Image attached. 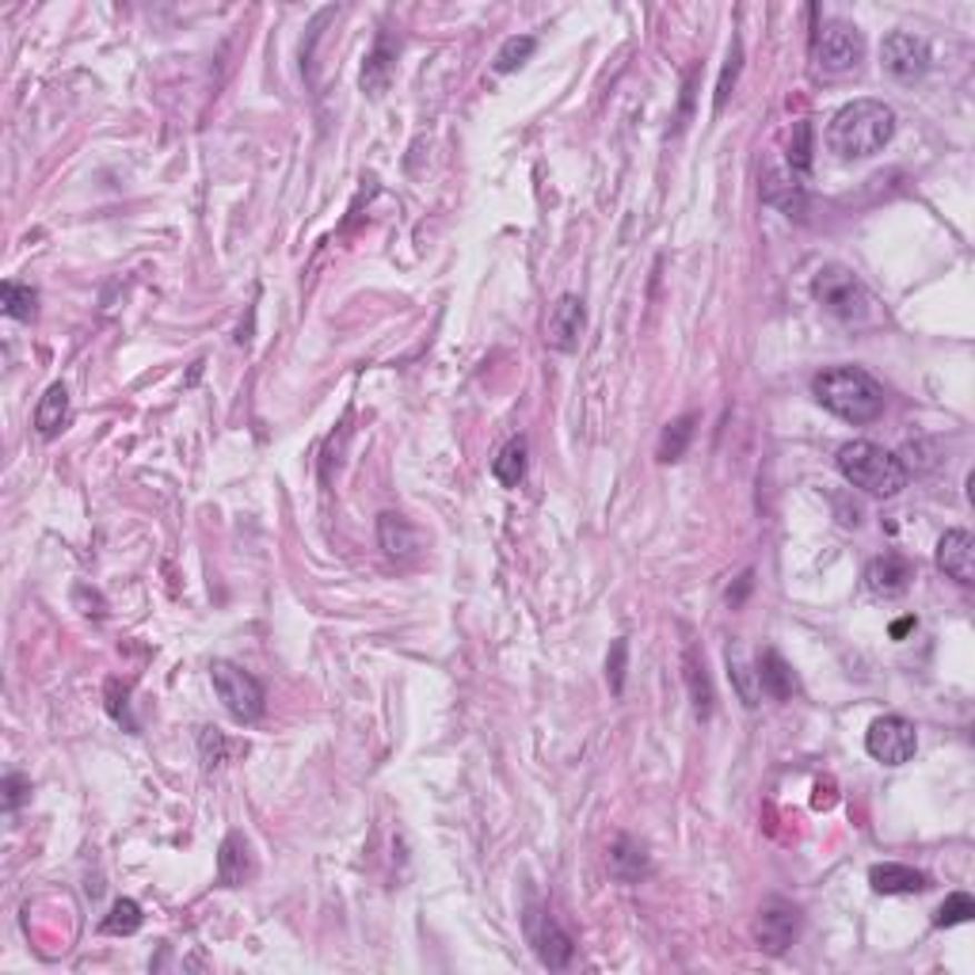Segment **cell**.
<instances>
[{"label":"cell","instance_id":"7402d4cb","mask_svg":"<svg viewBox=\"0 0 975 975\" xmlns=\"http://www.w3.org/2000/svg\"><path fill=\"white\" fill-rule=\"evenodd\" d=\"M491 477L504 488H518L526 477V438H511V442L499 450V458L491 461Z\"/></svg>","mask_w":975,"mask_h":975},{"label":"cell","instance_id":"ba28073f","mask_svg":"<svg viewBox=\"0 0 975 975\" xmlns=\"http://www.w3.org/2000/svg\"><path fill=\"white\" fill-rule=\"evenodd\" d=\"M865 747H869V755L876 758V763L903 766L915 758L918 732L907 717H881V720H873L869 736H865Z\"/></svg>","mask_w":975,"mask_h":975},{"label":"cell","instance_id":"9c48e42d","mask_svg":"<svg viewBox=\"0 0 975 975\" xmlns=\"http://www.w3.org/2000/svg\"><path fill=\"white\" fill-rule=\"evenodd\" d=\"M881 61L896 80H918L929 69V47L911 31H892L881 47Z\"/></svg>","mask_w":975,"mask_h":975},{"label":"cell","instance_id":"277c9868","mask_svg":"<svg viewBox=\"0 0 975 975\" xmlns=\"http://www.w3.org/2000/svg\"><path fill=\"white\" fill-rule=\"evenodd\" d=\"M812 294H816V301L830 312V317L849 320V325L869 320V312H873V298L862 286V279L838 263L819 267L816 279H812Z\"/></svg>","mask_w":975,"mask_h":975},{"label":"cell","instance_id":"cb8c5ba5","mask_svg":"<svg viewBox=\"0 0 975 975\" xmlns=\"http://www.w3.org/2000/svg\"><path fill=\"white\" fill-rule=\"evenodd\" d=\"M766 202L782 206L785 213H800L804 210V183L796 180L793 172H774L770 180H766Z\"/></svg>","mask_w":975,"mask_h":975},{"label":"cell","instance_id":"484cf974","mask_svg":"<svg viewBox=\"0 0 975 975\" xmlns=\"http://www.w3.org/2000/svg\"><path fill=\"white\" fill-rule=\"evenodd\" d=\"M812 146H816V133H812V122H796L793 138H789V172L800 180V176L812 172Z\"/></svg>","mask_w":975,"mask_h":975},{"label":"cell","instance_id":"5b68a950","mask_svg":"<svg viewBox=\"0 0 975 975\" xmlns=\"http://www.w3.org/2000/svg\"><path fill=\"white\" fill-rule=\"evenodd\" d=\"M812 58L827 73H849L865 58V34L846 20H830L812 34Z\"/></svg>","mask_w":975,"mask_h":975},{"label":"cell","instance_id":"7c38bea8","mask_svg":"<svg viewBox=\"0 0 975 975\" xmlns=\"http://www.w3.org/2000/svg\"><path fill=\"white\" fill-rule=\"evenodd\" d=\"M911 579H915V565L907 557H899V553H884V557H876L865 568V587L881 598H899L911 587Z\"/></svg>","mask_w":975,"mask_h":975},{"label":"cell","instance_id":"1f68e13d","mask_svg":"<svg viewBox=\"0 0 975 975\" xmlns=\"http://www.w3.org/2000/svg\"><path fill=\"white\" fill-rule=\"evenodd\" d=\"M625 656H629V644L614 640L610 659H606V678H610V690L614 694H621V686H625Z\"/></svg>","mask_w":975,"mask_h":975},{"label":"cell","instance_id":"e575fe53","mask_svg":"<svg viewBox=\"0 0 975 975\" xmlns=\"http://www.w3.org/2000/svg\"><path fill=\"white\" fill-rule=\"evenodd\" d=\"M911 629H915V617H903V621H896V625H892V637L899 640V637H907Z\"/></svg>","mask_w":975,"mask_h":975},{"label":"cell","instance_id":"836d02e7","mask_svg":"<svg viewBox=\"0 0 975 975\" xmlns=\"http://www.w3.org/2000/svg\"><path fill=\"white\" fill-rule=\"evenodd\" d=\"M27 793H31L27 777H20V774H8V777H4V808H8V812L20 808V800H23Z\"/></svg>","mask_w":975,"mask_h":975},{"label":"cell","instance_id":"8992f818","mask_svg":"<svg viewBox=\"0 0 975 975\" xmlns=\"http://www.w3.org/2000/svg\"><path fill=\"white\" fill-rule=\"evenodd\" d=\"M210 678H213V690H218L221 705L229 709L232 720L252 724V720L263 717V686H259L248 670L218 659V664L210 667Z\"/></svg>","mask_w":975,"mask_h":975},{"label":"cell","instance_id":"4fadbf2b","mask_svg":"<svg viewBox=\"0 0 975 975\" xmlns=\"http://www.w3.org/2000/svg\"><path fill=\"white\" fill-rule=\"evenodd\" d=\"M937 568L956 584H975V538L968 530H949L937 541Z\"/></svg>","mask_w":975,"mask_h":975},{"label":"cell","instance_id":"f1b7e54d","mask_svg":"<svg viewBox=\"0 0 975 975\" xmlns=\"http://www.w3.org/2000/svg\"><path fill=\"white\" fill-rule=\"evenodd\" d=\"M739 69H744V47H739V39H732L728 61H724L720 80H717V100H713V115H720L724 107H728V96H732V88H736Z\"/></svg>","mask_w":975,"mask_h":975},{"label":"cell","instance_id":"83f0119b","mask_svg":"<svg viewBox=\"0 0 975 975\" xmlns=\"http://www.w3.org/2000/svg\"><path fill=\"white\" fill-rule=\"evenodd\" d=\"M141 929V907L133 899H119L111 907V915L103 918V934L111 937H130Z\"/></svg>","mask_w":975,"mask_h":975},{"label":"cell","instance_id":"44dd1931","mask_svg":"<svg viewBox=\"0 0 975 975\" xmlns=\"http://www.w3.org/2000/svg\"><path fill=\"white\" fill-rule=\"evenodd\" d=\"M697 431V411H686V416L670 419L664 427V438H659V461H683V454L690 450Z\"/></svg>","mask_w":975,"mask_h":975},{"label":"cell","instance_id":"d4e9b609","mask_svg":"<svg viewBox=\"0 0 975 975\" xmlns=\"http://www.w3.org/2000/svg\"><path fill=\"white\" fill-rule=\"evenodd\" d=\"M534 50H538V39H534V34H511V39L499 47L491 69H496V73H515L518 66H526V61H530Z\"/></svg>","mask_w":975,"mask_h":975},{"label":"cell","instance_id":"2e32d148","mask_svg":"<svg viewBox=\"0 0 975 975\" xmlns=\"http://www.w3.org/2000/svg\"><path fill=\"white\" fill-rule=\"evenodd\" d=\"M392 69H397V42H392V34H378V42L366 53V66H362V92L370 96L386 92Z\"/></svg>","mask_w":975,"mask_h":975},{"label":"cell","instance_id":"ffe728a7","mask_svg":"<svg viewBox=\"0 0 975 975\" xmlns=\"http://www.w3.org/2000/svg\"><path fill=\"white\" fill-rule=\"evenodd\" d=\"M69 416V389L61 386V381H53V386L42 392L39 408H34V427H39L42 438H53L61 431V424H66Z\"/></svg>","mask_w":975,"mask_h":975},{"label":"cell","instance_id":"3957f363","mask_svg":"<svg viewBox=\"0 0 975 975\" xmlns=\"http://www.w3.org/2000/svg\"><path fill=\"white\" fill-rule=\"evenodd\" d=\"M838 472H843L857 491L876 499H892L907 488V465L892 450H884V446L876 442H865V438L846 442L843 450H838Z\"/></svg>","mask_w":975,"mask_h":975},{"label":"cell","instance_id":"ac0fdd59","mask_svg":"<svg viewBox=\"0 0 975 975\" xmlns=\"http://www.w3.org/2000/svg\"><path fill=\"white\" fill-rule=\"evenodd\" d=\"M248 876H252V849H248V838L240 835V830H232V835H226L218 854V881L226 884V888H240Z\"/></svg>","mask_w":975,"mask_h":975},{"label":"cell","instance_id":"7a4b0ae2","mask_svg":"<svg viewBox=\"0 0 975 975\" xmlns=\"http://www.w3.org/2000/svg\"><path fill=\"white\" fill-rule=\"evenodd\" d=\"M812 392L830 416L846 424H873L884 411V389L862 366H830L812 381Z\"/></svg>","mask_w":975,"mask_h":975},{"label":"cell","instance_id":"8fae6325","mask_svg":"<svg viewBox=\"0 0 975 975\" xmlns=\"http://www.w3.org/2000/svg\"><path fill=\"white\" fill-rule=\"evenodd\" d=\"M584 301L576 294H565L557 306L549 309V320H545V344L553 351H565L571 355L579 347V336H584Z\"/></svg>","mask_w":975,"mask_h":975},{"label":"cell","instance_id":"52a82bcc","mask_svg":"<svg viewBox=\"0 0 975 975\" xmlns=\"http://www.w3.org/2000/svg\"><path fill=\"white\" fill-rule=\"evenodd\" d=\"M523 923H526V937H530L534 953H538V961L545 964V968L565 972L571 964V953H576V945H571V937L565 934V926H560L545 907H526Z\"/></svg>","mask_w":975,"mask_h":975},{"label":"cell","instance_id":"d6986e66","mask_svg":"<svg viewBox=\"0 0 975 975\" xmlns=\"http://www.w3.org/2000/svg\"><path fill=\"white\" fill-rule=\"evenodd\" d=\"M683 678H686V690H690L697 720H709L713 717V683H709V670H705V659L697 648H686Z\"/></svg>","mask_w":975,"mask_h":975},{"label":"cell","instance_id":"6da1fadb","mask_svg":"<svg viewBox=\"0 0 975 975\" xmlns=\"http://www.w3.org/2000/svg\"><path fill=\"white\" fill-rule=\"evenodd\" d=\"M896 133V111L881 100H854L838 107L827 127V149L843 160L876 157Z\"/></svg>","mask_w":975,"mask_h":975},{"label":"cell","instance_id":"603a6c76","mask_svg":"<svg viewBox=\"0 0 975 975\" xmlns=\"http://www.w3.org/2000/svg\"><path fill=\"white\" fill-rule=\"evenodd\" d=\"M378 538H381V549H386L389 557H408V553L416 549V530L392 511L378 518Z\"/></svg>","mask_w":975,"mask_h":975},{"label":"cell","instance_id":"5bb4252c","mask_svg":"<svg viewBox=\"0 0 975 975\" xmlns=\"http://www.w3.org/2000/svg\"><path fill=\"white\" fill-rule=\"evenodd\" d=\"M606 865H610V876H617L621 884H637L651 873L648 849H644L637 838L617 835L610 849H606Z\"/></svg>","mask_w":975,"mask_h":975},{"label":"cell","instance_id":"4316f807","mask_svg":"<svg viewBox=\"0 0 975 975\" xmlns=\"http://www.w3.org/2000/svg\"><path fill=\"white\" fill-rule=\"evenodd\" d=\"M0 298H4V312L12 320H31L34 317V306H39V294H34L31 286L12 282V279L0 286Z\"/></svg>","mask_w":975,"mask_h":975},{"label":"cell","instance_id":"f546056e","mask_svg":"<svg viewBox=\"0 0 975 975\" xmlns=\"http://www.w3.org/2000/svg\"><path fill=\"white\" fill-rule=\"evenodd\" d=\"M975 918V899L968 896V892H953L949 899L942 903V907H937V915H934V926H961V923H972Z\"/></svg>","mask_w":975,"mask_h":975},{"label":"cell","instance_id":"9a60e30c","mask_svg":"<svg viewBox=\"0 0 975 975\" xmlns=\"http://www.w3.org/2000/svg\"><path fill=\"white\" fill-rule=\"evenodd\" d=\"M755 675H758V690H763L766 697H774V702H789V697L796 694V675H793V667L785 664L782 651H774V648L758 651Z\"/></svg>","mask_w":975,"mask_h":975},{"label":"cell","instance_id":"30bf717a","mask_svg":"<svg viewBox=\"0 0 975 975\" xmlns=\"http://www.w3.org/2000/svg\"><path fill=\"white\" fill-rule=\"evenodd\" d=\"M796 934H800V911L789 907V903H770L755 923L758 949H766L770 956H782L789 949Z\"/></svg>","mask_w":975,"mask_h":975},{"label":"cell","instance_id":"d6a6232c","mask_svg":"<svg viewBox=\"0 0 975 975\" xmlns=\"http://www.w3.org/2000/svg\"><path fill=\"white\" fill-rule=\"evenodd\" d=\"M202 758H206V766H221V758H226V739H221L218 728L202 732Z\"/></svg>","mask_w":975,"mask_h":975},{"label":"cell","instance_id":"e0dca14e","mask_svg":"<svg viewBox=\"0 0 975 975\" xmlns=\"http://www.w3.org/2000/svg\"><path fill=\"white\" fill-rule=\"evenodd\" d=\"M869 884L881 896H918V892H926V873L888 862V865H873Z\"/></svg>","mask_w":975,"mask_h":975},{"label":"cell","instance_id":"4dcf8cb0","mask_svg":"<svg viewBox=\"0 0 975 975\" xmlns=\"http://www.w3.org/2000/svg\"><path fill=\"white\" fill-rule=\"evenodd\" d=\"M728 675H732V683L739 686V697H744V705H758V690H755L758 675L744 664V656H739V651H732V648H728Z\"/></svg>","mask_w":975,"mask_h":975}]
</instances>
